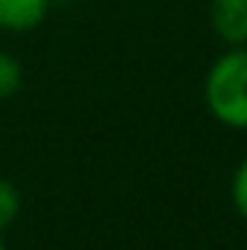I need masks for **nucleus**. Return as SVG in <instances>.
Segmentation results:
<instances>
[{"label":"nucleus","mask_w":247,"mask_h":250,"mask_svg":"<svg viewBox=\"0 0 247 250\" xmlns=\"http://www.w3.org/2000/svg\"><path fill=\"white\" fill-rule=\"evenodd\" d=\"M204 102L218 123L247 128V47H233L209 67Z\"/></svg>","instance_id":"1"},{"label":"nucleus","mask_w":247,"mask_h":250,"mask_svg":"<svg viewBox=\"0 0 247 250\" xmlns=\"http://www.w3.org/2000/svg\"><path fill=\"white\" fill-rule=\"evenodd\" d=\"M209 23L218 38L230 47L247 44V0H212L209 3Z\"/></svg>","instance_id":"2"},{"label":"nucleus","mask_w":247,"mask_h":250,"mask_svg":"<svg viewBox=\"0 0 247 250\" xmlns=\"http://www.w3.org/2000/svg\"><path fill=\"white\" fill-rule=\"evenodd\" d=\"M50 12V0H0V29L29 32Z\"/></svg>","instance_id":"3"},{"label":"nucleus","mask_w":247,"mask_h":250,"mask_svg":"<svg viewBox=\"0 0 247 250\" xmlns=\"http://www.w3.org/2000/svg\"><path fill=\"white\" fill-rule=\"evenodd\" d=\"M18 215H21V192L12 181L0 178V233L9 230Z\"/></svg>","instance_id":"4"},{"label":"nucleus","mask_w":247,"mask_h":250,"mask_svg":"<svg viewBox=\"0 0 247 250\" xmlns=\"http://www.w3.org/2000/svg\"><path fill=\"white\" fill-rule=\"evenodd\" d=\"M21 82H23V67H21V62L15 56H9V53L0 50V99H9L12 93H18Z\"/></svg>","instance_id":"5"},{"label":"nucleus","mask_w":247,"mask_h":250,"mask_svg":"<svg viewBox=\"0 0 247 250\" xmlns=\"http://www.w3.org/2000/svg\"><path fill=\"white\" fill-rule=\"evenodd\" d=\"M233 207H236V212L242 215L247 221V157L239 163V169H236V175H233Z\"/></svg>","instance_id":"6"},{"label":"nucleus","mask_w":247,"mask_h":250,"mask_svg":"<svg viewBox=\"0 0 247 250\" xmlns=\"http://www.w3.org/2000/svg\"><path fill=\"white\" fill-rule=\"evenodd\" d=\"M0 250H6V245H3V242H0Z\"/></svg>","instance_id":"7"}]
</instances>
